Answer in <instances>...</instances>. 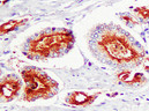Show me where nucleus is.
Returning a JSON list of instances; mask_svg holds the SVG:
<instances>
[{"mask_svg": "<svg viewBox=\"0 0 149 111\" xmlns=\"http://www.w3.org/2000/svg\"><path fill=\"white\" fill-rule=\"evenodd\" d=\"M72 42L73 36L67 30L46 33L33 39L29 44V50L31 54L49 57L59 53L61 50H65L71 45Z\"/></svg>", "mask_w": 149, "mask_h": 111, "instance_id": "f257e3e1", "label": "nucleus"}, {"mask_svg": "<svg viewBox=\"0 0 149 111\" xmlns=\"http://www.w3.org/2000/svg\"><path fill=\"white\" fill-rule=\"evenodd\" d=\"M22 76L26 81L24 98L27 101H34L38 97H50L57 90V83L52 81L45 73L37 70L23 71Z\"/></svg>", "mask_w": 149, "mask_h": 111, "instance_id": "f03ea898", "label": "nucleus"}, {"mask_svg": "<svg viewBox=\"0 0 149 111\" xmlns=\"http://www.w3.org/2000/svg\"><path fill=\"white\" fill-rule=\"evenodd\" d=\"M100 45L104 49L109 57L118 63L134 61L140 58V53L120 36L105 35L100 42Z\"/></svg>", "mask_w": 149, "mask_h": 111, "instance_id": "7ed1b4c3", "label": "nucleus"}, {"mask_svg": "<svg viewBox=\"0 0 149 111\" xmlns=\"http://www.w3.org/2000/svg\"><path fill=\"white\" fill-rule=\"evenodd\" d=\"M20 89V82L15 77H5L1 81V98L5 101H9L13 98Z\"/></svg>", "mask_w": 149, "mask_h": 111, "instance_id": "20e7f679", "label": "nucleus"}, {"mask_svg": "<svg viewBox=\"0 0 149 111\" xmlns=\"http://www.w3.org/2000/svg\"><path fill=\"white\" fill-rule=\"evenodd\" d=\"M95 98V96H89L84 93H73L68 96L67 102L71 104H77V105H83L87 103H90Z\"/></svg>", "mask_w": 149, "mask_h": 111, "instance_id": "39448f33", "label": "nucleus"}, {"mask_svg": "<svg viewBox=\"0 0 149 111\" xmlns=\"http://www.w3.org/2000/svg\"><path fill=\"white\" fill-rule=\"evenodd\" d=\"M24 21H26V20H23V21H21V20H20V21H15V20L8 21L7 23H5V24L1 26V34H6L7 31H9V30H12V29H15L17 26L22 24Z\"/></svg>", "mask_w": 149, "mask_h": 111, "instance_id": "423d86ee", "label": "nucleus"}]
</instances>
